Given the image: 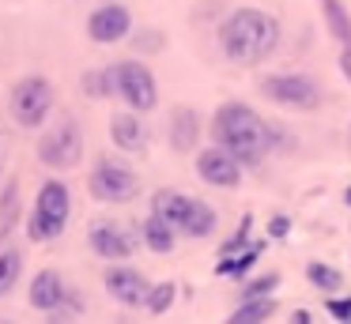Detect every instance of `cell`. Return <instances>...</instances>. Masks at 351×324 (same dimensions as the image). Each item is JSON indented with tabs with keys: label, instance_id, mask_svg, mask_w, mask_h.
I'll return each mask as SVG.
<instances>
[{
	"label": "cell",
	"instance_id": "ba28073f",
	"mask_svg": "<svg viewBox=\"0 0 351 324\" xmlns=\"http://www.w3.org/2000/svg\"><path fill=\"white\" fill-rule=\"evenodd\" d=\"M261 95L276 105H287V110H317L321 105V87L302 72L265 75L261 79Z\"/></svg>",
	"mask_w": 351,
	"mask_h": 324
},
{
	"label": "cell",
	"instance_id": "7c38bea8",
	"mask_svg": "<svg viewBox=\"0 0 351 324\" xmlns=\"http://www.w3.org/2000/svg\"><path fill=\"white\" fill-rule=\"evenodd\" d=\"M197 173L208 181V185L215 188H234L238 181H242V162H238L230 151H223L219 143L208 151H200L197 155Z\"/></svg>",
	"mask_w": 351,
	"mask_h": 324
},
{
	"label": "cell",
	"instance_id": "d4e9b609",
	"mask_svg": "<svg viewBox=\"0 0 351 324\" xmlns=\"http://www.w3.org/2000/svg\"><path fill=\"white\" fill-rule=\"evenodd\" d=\"M16 215H19V192H16V185H8V196L0 203V245H4V238L16 226Z\"/></svg>",
	"mask_w": 351,
	"mask_h": 324
},
{
	"label": "cell",
	"instance_id": "4fadbf2b",
	"mask_svg": "<svg viewBox=\"0 0 351 324\" xmlns=\"http://www.w3.org/2000/svg\"><path fill=\"white\" fill-rule=\"evenodd\" d=\"M102 286L117 306H144L147 298V279L136 268H110L102 275Z\"/></svg>",
	"mask_w": 351,
	"mask_h": 324
},
{
	"label": "cell",
	"instance_id": "9c48e42d",
	"mask_svg": "<svg viewBox=\"0 0 351 324\" xmlns=\"http://www.w3.org/2000/svg\"><path fill=\"white\" fill-rule=\"evenodd\" d=\"M80 155H84V132L72 117H61L38 143V158L49 170H72L80 162Z\"/></svg>",
	"mask_w": 351,
	"mask_h": 324
},
{
	"label": "cell",
	"instance_id": "8992f818",
	"mask_svg": "<svg viewBox=\"0 0 351 324\" xmlns=\"http://www.w3.org/2000/svg\"><path fill=\"white\" fill-rule=\"evenodd\" d=\"M87 188H91V196L102 203H129V200H136V192H140V177H136L132 166L121 162V158L106 155V158L95 162Z\"/></svg>",
	"mask_w": 351,
	"mask_h": 324
},
{
	"label": "cell",
	"instance_id": "4316f807",
	"mask_svg": "<svg viewBox=\"0 0 351 324\" xmlns=\"http://www.w3.org/2000/svg\"><path fill=\"white\" fill-rule=\"evenodd\" d=\"M8 158H12V136H8V128L0 125V177L8 170Z\"/></svg>",
	"mask_w": 351,
	"mask_h": 324
},
{
	"label": "cell",
	"instance_id": "52a82bcc",
	"mask_svg": "<svg viewBox=\"0 0 351 324\" xmlns=\"http://www.w3.org/2000/svg\"><path fill=\"white\" fill-rule=\"evenodd\" d=\"M114 95L125 98V105L136 110V113L155 110V102H159L155 75L147 72V64H140V60H117L114 64Z\"/></svg>",
	"mask_w": 351,
	"mask_h": 324
},
{
	"label": "cell",
	"instance_id": "cb8c5ba5",
	"mask_svg": "<svg viewBox=\"0 0 351 324\" xmlns=\"http://www.w3.org/2000/svg\"><path fill=\"white\" fill-rule=\"evenodd\" d=\"M306 275H310V283L317 286V290H325V294H336V290H340V283H343V275L336 268H328V264H310Z\"/></svg>",
	"mask_w": 351,
	"mask_h": 324
},
{
	"label": "cell",
	"instance_id": "f546056e",
	"mask_svg": "<svg viewBox=\"0 0 351 324\" xmlns=\"http://www.w3.org/2000/svg\"><path fill=\"white\" fill-rule=\"evenodd\" d=\"M343 200H348V203H351V188H348V192H343Z\"/></svg>",
	"mask_w": 351,
	"mask_h": 324
},
{
	"label": "cell",
	"instance_id": "ac0fdd59",
	"mask_svg": "<svg viewBox=\"0 0 351 324\" xmlns=\"http://www.w3.org/2000/svg\"><path fill=\"white\" fill-rule=\"evenodd\" d=\"M321 12H325V23L332 30V38L343 45V53H351V15L343 12L340 0H321Z\"/></svg>",
	"mask_w": 351,
	"mask_h": 324
},
{
	"label": "cell",
	"instance_id": "8fae6325",
	"mask_svg": "<svg viewBox=\"0 0 351 324\" xmlns=\"http://www.w3.org/2000/svg\"><path fill=\"white\" fill-rule=\"evenodd\" d=\"M132 30V15L125 4H102L87 15V34L95 38L99 45H114L121 38H129Z\"/></svg>",
	"mask_w": 351,
	"mask_h": 324
},
{
	"label": "cell",
	"instance_id": "44dd1931",
	"mask_svg": "<svg viewBox=\"0 0 351 324\" xmlns=\"http://www.w3.org/2000/svg\"><path fill=\"white\" fill-rule=\"evenodd\" d=\"M261 253H265V245H261V241L250 249V253H238V249H234V253H227V256L219 260V275H234V279H238V275H245V271L253 268V260H257Z\"/></svg>",
	"mask_w": 351,
	"mask_h": 324
},
{
	"label": "cell",
	"instance_id": "5bb4252c",
	"mask_svg": "<svg viewBox=\"0 0 351 324\" xmlns=\"http://www.w3.org/2000/svg\"><path fill=\"white\" fill-rule=\"evenodd\" d=\"M64 301H69V286H64V279L57 275L53 268L38 271L31 283V306L42 309V313H57V309H64Z\"/></svg>",
	"mask_w": 351,
	"mask_h": 324
},
{
	"label": "cell",
	"instance_id": "ffe728a7",
	"mask_svg": "<svg viewBox=\"0 0 351 324\" xmlns=\"http://www.w3.org/2000/svg\"><path fill=\"white\" fill-rule=\"evenodd\" d=\"M19 271H23V256H19V249L0 245V298L12 294V286L19 283Z\"/></svg>",
	"mask_w": 351,
	"mask_h": 324
},
{
	"label": "cell",
	"instance_id": "f1b7e54d",
	"mask_svg": "<svg viewBox=\"0 0 351 324\" xmlns=\"http://www.w3.org/2000/svg\"><path fill=\"white\" fill-rule=\"evenodd\" d=\"M291 230V223H287V219H272V223H268V234H272V238H283V234H287Z\"/></svg>",
	"mask_w": 351,
	"mask_h": 324
},
{
	"label": "cell",
	"instance_id": "484cf974",
	"mask_svg": "<svg viewBox=\"0 0 351 324\" xmlns=\"http://www.w3.org/2000/svg\"><path fill=\"white\" fill-rule=\"evenodd\" d=\"M276 283H280L276 275L257 279V283H250V286H245V298H261V294H272V290H276Z\"/></svg>",
	"mask_w": 351,
	"mask_h": 324
},
{
	"label": "cell",
	"instance_id": "83f0119b",
	"mask_svg": "<svg viewBox=\"0 0 351 324\" xmlns=\"http://www.w3.org/2000/svg\"><path fill=\"white\" fill-rule=\"evenodd\" d=\"M328 313H332L336 321H351V298H332L328 301Z\"/></svg>",
	"mask_w": 351,
	"mask_h": 324
},
{
	"label": "cell",
	"instance_id": "2e32d148",
	"mask_svg": "<svg viewBox=\"0 0 351 324\" xmlns=\"http://www.w3.org/2000/svg\"><path fill=\"white\" fill-rule=\"evenodd\" d=\"M200 140V113L189 110V105H178L174 113H170V147L174 151H193Z\"/></svg>",
	"mask_w": 351,
	"mask_h": 324
},
{
	"label": "cell",
	"instance_id": "7402d4cb",
	"mask_svg": "<svg viewBox=\"0 0 351 324\" xmlns=\"http://www.w3.org/2000/svg\"><path fill=\"white\" fill-rule=\"evenodd\" d=\"M87 98H110L114 95V68H99V72H84L80 79Z\"/></svg>",
	"mask_w": 351,
	"mask_h": 324
},
{
	"label": "cell",
	"instance_id": "6da1fadb",
	"mask_svg": "<svg viewBox=\"0 0 351 324\" xmlns=\"http://www.w3.org/2000/svg\"><path fill=\"white\" fill-rule=\"evenodd\" d=\"M219 45L234 64H261L280 45V23L261 8H238L223 19Z\"/></svg>",
	"mask_w": 351,
	"mask_h": 324
},
{
	"label": "cell",
	"instance_id": "e0dca14e",
	"mask_svg": "<svg viewBox=\"0 0 351 324\" xmlns=\"http://www.w3.org/2000/svg\"><path fill=\"white\" fill-rule=\"evenodd\" d=\"M140 234H144V245L152 249V253H170V249H174V238H178V230H174V226H170L162 215H155V211L144 219Z\"/></svg>",
	"mask_w": 351,
	"mask_h": 324
},
{
	"label": "cell",
	"instance_id": "3957f363",
	"mask_svg": "<svg viewBox=\"0 0 351 324\" xmlns=\"http://www.w3.org/2000/svg\"><path fill=\"white\" fill-rule=\"evenodd\" d=\"M152 211H155V215H162L178 234H185V238H208V234L215 230V223H219V215H215L204 200H193V196L170 192V188L155 192Z\"/></svg>",
	"mask_w": 351,
	"mask_h": 324
},
{
	"label": "cell",
	"instance_id": "9a60e30c",
	"mask_svg": "<svg viewBox=\"0 0 351 324\" xmlns=\"http://www.w3.org/2000/svg\"><path fill=\"white\" fill-rule=\"evenodd\" d=\"M110 140L117 143L121 151H129V155H136V151L147 147V125L140 121V113H114V121H110Z\"/></svg>",
	"mask_w": 351,
	"mask_h": 324
},
{
	"label": "cell",
	"instance_id": "30bf717a",
	"mask_svg": "<svg viewBox=\"0 0 351 324\" xmlns=\"http://www.w3.org/2000/svg\"><path fill=\"white\" fill-rule=\"evenodd\" d=\"M87 241H91V253L102 256V260H129L136 253L132 230L121 223H110V219H99V223L87 226Z\"/></svg>",
	"mask_w": 351,
	"mask_h": 324
},
{
	"label": "cell",
	"instance_id": "7a4b0ae2",
	"mask_svg": "<svg viewBox=\"0 0 351 324\" xmlns=\"http://www.w3.org/2000/svg\"><path fill=\"white\" fill-rule=\"evenodd\" d=\"M212 136L223 151L238 158V162H261L272 151V125L242 102H227L215 110Z\"/></svg>",
	"mask_w": 351,
	"mask_h": 324
},
{
	"label": "cell",
	"instance_id": "5b68a950",
	"mask_svg": "<svg viewBox=\"0 0 351 324\" xmlns=\"http://www.w3.org/2000/svg\"><path fill=\"white\" fill-rule=\"evenodd\" d=\"M49 110H53V83L46 75H23L12 87V121L19 128L46 125Z\"/></svg>",
	"mask_w": 351,
	"mask_h": 324
},
{
	"label": "cell",
	"instance_id": "277c9868",
	"mask_svg": "<svg viewBox=\"0 0 351 324\" xmlns=\"http://www.w3.org/2000/svg\"><path fill=\"white\" fill-rule=\"evenodd\" d=\"M69 211H72V192L64 181H46V185L38 188V196H34V211L31 219H27V234H31V241H53L64 234V226H69Z\"/></svg>",
	"mask_w": 351,
	"mask_h": 324
},
{
	"label": "cell",
	"instance_id": "d6986e66",
	"mask_svg": "<svg viewBox=\"0 0 351 324\" xmlns=\"http://www.w3.org/2000/svg\"><path fill=\"white\" fill-rule=\"evenodd\" d=\"M272 309H276V301H272V294H261V298H245L242 306L230 313V321L234 324H261V321H268L272 316Z\"/></svg>",
	"mask_w": 351,
	"mask_h": 324
},
{
	"label": "cell",
	"instance_id": "603a6c76",
	"mask_svg": "<svg viewBox=\"0 0 351 324\" xmlns=\"http://www.w3.org/2000/svg\"><path fill=\"white\" fill-rule=\"evenodd\" d=\"M174 298H178V286H174V283H155V286H147L144 309H147L152 316H159V313H167V309L174 306Z\"/></svg>",
	"mask_w": 351,
	"mask_h": 324
}]
</instances>
